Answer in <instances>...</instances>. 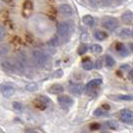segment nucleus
<instances>
[{"label":"nucleus","instance_id":"nucleus-4","mask_svg":"<svg viewBox=\"0 0 133 133\" xmlns=\"http://www.w3.org/2000/svg\"><path fill=\"white\" fill-rule=\"evenodd\" d=\"M57 101L63 108H68L74 103L73 99L68 95H59L57 98Z\"/></svg>","mask_w":133,"mask_h":133},{"label":"nucleus","instance_id":"nucleus-27","mask_svg":"<svg viewBox=\"0 0 133 133\" xmlns=\"http://www.w3.org/2000/svg\"><path fill=\"white\" fill-rule=\"evenodd\" d=\"M13 107L15 110H17V111H19V112H22L23 111V105L20 103V102H13Z\"/></svg>","mask_w":133,"mask_h":133},{"label":"nucleus","instance_id":"nucleus-18","mask_svg":"<svg viewBox=\"0 0 133 133\" xmlns=\"http://www.w3.org/2000/svg\"><path fill=\"white\" fill-rule=\"evenodd\" d=\"M118 48H117V51H118V53H119L120 56H122V57H125V56H128V50H127V48L123 44H118Z\"/></svg>","mask_w":133,"mask_h":133},{"label":"nucleus","instance_id":"nucleus-20","mask_svg":"<svg viewBox=\"0 0 133 133\" xmlns=\"http://www.w3.org/2000/svg\"><path fill=\"white\" fill-rule=\"evenodd\" d=\"M105 64L107 67H112L115 64V60L111 55H106L105 56Z\"/></svg>","mask_w":133,"mask_h":133},{"label":"nucleus","instance_id":"nucleus-23","mask_svg":"<svg viewBox=\"0 0 133 133\" xmlns=\"http://www.w3.org/2000/svg\"><path fill=\"white\" fill-rule=\"evenodd\" d=\"M25 89H26L27 91H30V92H33V91H36L37 89H38V85L36 84V83H29V84H27L26 86H25Z\"/></svg>","mask_w":133,"mask_h":133},{"label":"nucleus","instance_id":"nucleus-6","mask_svg":"<svg viewBox=\"0 0 133 133\" xmlns=\"http://www.w3.org/2000/svg\"><path fill=\"white\" fill-rule=\"evenodd\" d=\"M1 93L2 95L5 97V98H10L12 95L14 94L15 92V89H14V87L12 85H10V84H3L2 86H1Z\"/></svg>","mask_w":133,"mask_h":133},{"label":"nucleus","instance_id":"nucleus-32","mask_svg":"<svg viewBox=\"0 0 133 133\" xmlns=\"http://www.w3.org/2000/svg\"><path fill=\"white\" fill-rule=\"evenodd\" d=\"M90 5H92L93 7H97L101 3V0H88Z\"/></svg>","mask_w":133,"mask_h":133},{"label":"nucleus","instance_id":"nucleus-14","mask_svg":"<svg viewBox=\"0 0 133 133\" xmlns=\"http://www.w3.org/2000/svg\"><path fill=\"white\" fill-rule=\"evenodd\" d=\"M82 21L86 26L92 27L94 25V18L91 15H84L82 18Z\"/></svg>","mask_w":133,"mask_h":133},{"label":"nucleus","instance_id":"nucleus-33","mask_svg":"<svg viewBox=\"0 0 133 133\" xmlns=\"http://www.w3.org/2000/svg\"><path fill=\"white\" fill-rule=\"evenodd\" d=\"M103 63V60H102V58H99V59H97V61H96V64H95V67L97 68V69H100L101 67H102V64Z\"/></svg>","mask_w":133,"mask_h":133},{"label":"nucleus","instance_id":"nucleus-13","mask_svg":"<svg viewBox=\"0 0 133 133\" xmlns=\"http://www.w3.org/2000/svg\"><path fill=\"white\" fill-rule=\"evenodd\" d=\"M101 83H102V79L101 78H95V79L89 81L86 84L85 88H86L87 90H90L92 88H95V87H98L99 85H101Z\"/></svg>","mask_w":133,"mask_h":133},{"label":"nucleus","instance_id":"nucleus-8","mask_svg":"<svg viewBox=\"0 0 133 133\" xmlns=\"http://www.w3.org/2000/svg\"><path fill=\"white\" fill-rule=\"evenodd\" d=\"M59 12L63 16L69 17V16L73 15V9H72V7L70 6L69 4L63 3V4H60L59 5Z\"/></svg>","mask_w":133,"mask_h":133},{"label":"nucleus","instance_id":"nucleus-35","mask_svg":"<svg viewBox=\"0 0 133 133\" xmlns=\"http://www.w3.org/2000/svg\"><path fill=\"white\" fill-rule=\"evenodd\" d=\"M114 1H117V2H118V3H122V2H123V1H124V0H114Z\"/></svg>","mask_w":133,"mask_h":133},{"label":"nucleus","instance_id":"nucleus-9","mask_svg":"<svg viewBox=\"0 0 133 133\" xmlns=\"http://www.w3.org/2000/svg\"><path fill=\"white\" fill-rule=\"evenodd\" d=\"M1 67H2V69L5 72H7V73H14L15 70H16L14 63H11L10 61H7V60L1 62Z\"/></svg>","mask_w":133,"mask_h":133},{"label":"nucleus","instance_id":"nucleus-28","mask_svg":"<svg viewBox=\"0 0 133 133\" xmlns=\"http://www.w3.org/2000/svg\"><path fill=\"white\" fill-rule=\"evenodd\" d=\"M105 113H106V111L103 108H97L94 111V116H103Z\"/></svg>","mask_w":133,"mask_h":133},{"label":"nucleus","instance_id":"nucleus-36","mask_svg":"<svg viewBox=\"0 0 133 133\" xmlns=\"http://www.w3.org/2000/svg\"><path fill=\"white\" fill-rule=\"evenodd\" d=\"M130 49L133 51V44H130Z\"/></svg>","mask_w":133,"mask_h":133},{"label":"nucleus","instance_id":"nucleus-7","mask_svg":"<svg viewBox=\"0 0 133 133\" xmlns=\"http://www.w3.org/2000/svg\"><path fill=\"white\" fill-rule=\"evenodd\" d=\"M22 12H23L24 17H29V16L32 14V12H33V3H32L30 0L24 1Z\"/></svg>","mask_w":133,"mask_h":133},{"label":"nucleus","instance_id":"nucleus-3","mask_svg":"<svg viewBox=\"0 0 133 133\" xmlns=\"http://www.w3.org/2000/svg\"><path fill=\"white\" fill-rule=\"evenodd\" d=\"M101 23H102V26L109 31H114L118 26V21L113 17H108V16L104 17Z\"/></svg>","mask_w":133,"mask_h":133},{"label":"nucleus","instance_id":"nucleus-11","mask_svg":"<svg viewBox=\"0 0 133 133\" xmlns=\"http://www.w3.org/2000/svg\"><path fill=\"white\" fill-rule=\"evenodd\" d=\"M84 89H85V86L83 84H74L70 87V92L75 95H79L84 91Z\"/></svg>","mask_w":133,"mask_h":133},{"label":"nucleus","instance_id":"nucleus-37","mask_svg":"<svg viewBox=\"0 0 133 133\" xmlns=\"http://www.w3.org/2000/svg\"><path fill=\"white\" fill-rule=\"evenodd\" d=\"M131 37L133 38V28H132V30H131Z\"/></svg>","mask_w":133,"mask_h":133},{"label":"nucleus","instance_id":"nucleus-1","mask_svg":"<svg viewBox=\"0 0 133 133\" xmlns=\"http://www.w3.org/2000/svg\"><path fill=\"white\" fill-rule=\"evenodd\" d=\"M32 57H33L35 64L39 67H44L48 63V60H49L48 55L40 49H34L32 51Z\"/></svg>","mask_w":133,"mask_h":133},{"label":"nucleus","instance_id":"nucleus-12","mask_svg":"<svg viewBox=\"0 0 133 133\" xmlns=\"http://www.w3.org/2000/svg\"><path fill=\"white\" fill-rule=\"evenodd\" d=\"M121 19L123 20L124 23L132 24L133 23V12L132 11H125L121 15Z\"/></svg>","mask_w":133,"mask_h":133},{"label":"nucleus","instance_id":"nucleus-29","mask_svg":"<svg viewBox=\"0 0 133 133\" xmlns=\"http://www.w3.org/2000/svg\"><path fill=\"white\" fill-rule=\"evenodd\" d=\"M5 36H6V29L0 25V42L5 38Z\"/></svg>","mask_w":133,"mask_h":133},{"label":"nucleus","instance_id":"nucleus-10","mask_svg":"<svg viewBox=\"0 0 133 133\" xmlns=\"http://www.w3.org/2000/svg\"><path fill=\"white\" fill-rule=\"evenodd\" d=\"M63 90H64V88H63V86H62L61 84H59V83L52 84L51 86L47 89V91L51 94H60L63 92Z\"/></svg>","mask_w":133,"mask_h":133},{"label":"nucleus","instance_id":"nucleus-5","mask_svg":"<svg viewBox=\"0 0 133 133\" xmlns=\"http://www.w3.org/2000/svg\"><path fill=\"white\" fill-rule=\"evenodd\" d=\"M120 119L125 123H132L133 122V113L128 109H123L120 111Z\"/></svg>","mask_w":133,"mask_h":133},{"label":"nucleus","instance_id":"nucleus-31","mask_svg":"<svg viewBox=\"0 0 133 133\" xmlns=\"http://www.w3.org/2000/svg\"><path fill=\"white\" fill-rule=\"evenodd\" d=\"M114 0H101V3H102V5L103 6H111L112 4H113Z\"/></svg>","mask_w":133,"mask_h":133},{"label":"nucleus","instance_id":"nucleus-17","mask_svg":"<svg viewBox=\"0 0 133 133\" xmlns=\"http://www.w3.org/2000/svg\"><path fill=\"white\" fill-rule=\"evenodd\" d=\"M10 52V48L7 44H3L0 46V57H5Z\"/></svg>","mask_w":133,"mask_h":133},{"label":"nucleus","instance_id":"nucleus-34","mask_svg":"<svg viewBox=\"0 0 133 133\" xmlns=\"http://www.w3.org/2000/svg\"><path fill=\"white\" fill-rule=\"evenodd\" d=\"M90 128H91V129H93V130H95V129H99L100 125L98 124V123H93V124H91V125H90Z\"/></svg>","mask_w":133,"mask_h":133},{"label":"nucleus","instance_id":"nucleus-25","mask_svg":"<svg viewBox=\"0 0 133 133\" xmlns=\"http://www.w3.org/2000/svg\"><path fill=\"white\" fill-rule=\"evenodd\" d=\"M38 100H39L42 104H46V105H48V104L51 103V100L49 99V98H47L46 96H39Z\"/></svg>","mask_w":133,"mask_h":133},{"label":"nucleus","instance_id":"nucleus-24","mask_svg":"<svg viewBox=\"0 0 133 133\" xmlns=\"http://www.w3.org/2000/svg\"><path fill=\"white\" fill-rule=\"evenodd\" d=\"M117 99L119 100H126V101H132L133 100V95H123V94H121V95H118L117 97H116Z\"/></svg>","mask_w":133,"mask_h":133},{"label":"nucleus","instance_id":"nucleus-26","mask_svg":"<svg viewBox=\"0 0 133 133\" xmlns=\"http://www.w3.org/2000/svg\"><path fill=\"white\" fill-rule=\"evenodd\" d=\"M107 125L109 128H111V129H117L118 128V123L116 122V121H113V120H110V121H108L107 122Z\"/></svg>","mask_w":133,"mask_h":133},{"label":"nucleus","instance_id":"nucleus-38","mask_svg":"<svg viewBox=\"0 0 133 133\" xmlns=\"http://www.w3.org/2000/svg\"><path fill=\"white\" fill-rule=\"evenodd\" d=\"M4 1H5V2H11L12 0H4Z\"/></svg>","mask_w":133,"mask_h":133},{"label":"nucleus","instance_id":"nucleus-15","mask_svg":"<svg viewBox=\"0 0 133 133\" xmlns=\"http://www.w3.org/2000/svg\"><path fill=\"white\" fill-rule=\"evenodd\" d=\"M108 36V34L104 31H101V30H96L94 32V37L97 40H105Z\"/></svg>","mask_w":133,"mask_h":133},{"label":"nucleus","instance_id":"nucleus-2","mask_svg":"<svg viewBox=\"0 0 133 133\" xmlns=\"http://www.w3.org/2000/svg\"><path fill=\"white\" fill-rule=\"evenodd\" d=\"M71 32V27L68 22H61L57 25V34L61 38H67Z\"/></svg>","mask_w":133,"mask_h":133},{"label":"nucleus","instance_id":"nucleus-19","mask_svg":"<svg viewBox=\"0 0 133 133\" xmlns=\"http://www.w3.org/2000/svg\"><path fill=\"white\" fill-rule=\"evenodd\" d=\"M48 46L49 47H52V48H55V47L58 46V44H59V39H58V37L57 36H54L52 37L51 39L48 41Z\"/></svg>","mask_w":133,"mask_h":133},{"label":"nucleus","instance_id":"nucleus-16","mask_svg":"<svg viewBox=\"0 0 133 133\" xmlns=\"http://www.w3.org/2000/svg\"><path fill=\"white\" fill-rule=\"evenodd\" d=\"M119 36L121 38H123V39H127V38L131 37V30L129 28H123V29H121Z\"/></svg>","mask_w":133,"mask_h":133},{"label":"nucleus","instance_id":"nucleus-22","mask_svg":"<svg viewBox=\"0 0 133 133\" xmlns=\"http://www.w3.org/2000/svg\"><path fill=\"white\" fill-rule=\"evenodd\" d=\"M82 67H83V69H85V70H91V69L93 68V62L90 61V60L83 61V62H82Z\"/></svg>","mask_w":133,"mask_h":133},{"label":"nucleus","instance_id":"nucleus-30","mask_svg":"<svg viewBox=\"0 0 133 133\" xmlns=\"http://www.w3.org/2000/svg\"><path fill=\"white\" fill-rule=\"evenodd\" d=\"M87 50H88V47H87L86 45H81V46L78 48V54L83 55V54L86 53Z\"/></svg>","mask_w":133,"mask_h":133},{"label":"nucleus","instance_id":"nucleus-21","mask_svg":"<svg viewBox=\"0 0 133 133\" xmlns=\"http://www.w3.org/2000/svg\"><path fill=\"white\" fill-rule=\"evenodd\" d=\"M90 50L93 53H101L102 52V46L99 44H92L90 46Z\"/></svg>","mask_w":133,"mask_h":133}]
</instances>
